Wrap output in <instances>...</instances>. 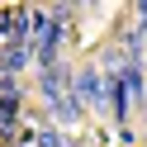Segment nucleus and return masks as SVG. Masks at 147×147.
Masks as SVG:
<instances>
[{
    "mask_svg": "<svg viewBox=\"0 0 147 147\" xmlns=\"http://www.w3.org/2000/svg\"><path fill=\"white\" fill-rule=\"evenodd\" d=\"M38 147H71V142H67L62 133H43V138H38Z\"/></svg>",
    "mask_w": 147,
    "mask_h": 147,
    "instance_id": "1",
    "label": "nucleus"
}]
</instances>
